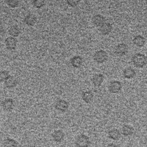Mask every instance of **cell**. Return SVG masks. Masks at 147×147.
Returning <instances> with one entry per match:
<instances>
[{
	"instance_id": "1",
	"label": "cell",
	"mask_w": 147,
	"mask_h": 147,
	"mask_svg": "<svg viewBox=\"0 0 147 147\" xmlns=\"http://www.w3.org/2000/svg\"><path fill=\"white\" fill-rule=\"evenodd\" d=\"M131 62L137 68H143L147 64V57L141 53H135L131 57Z\"/></svg>"
},
{
	"instance_id": "2",
	"label": "cell",
	"mask_w": 147,
	"mask_h": 147,
	"mask_svg": "<svg viewBox=\"0 0 147 147\" xmlns=\"http://www.w3.org/2000/svg\"><path fill=\"white\" fill-rule=\"evenodd\" d=\"M75 144L76 147H88L90 145V140L86 135L80 134L77 137Z\"/></svg>"
},
{
	"instance_id": "3",
	"label": "cell",
	"mask_w": 147,
	"mask_h": 147,
	"mask_svg": "<svg viewBox=\"0 0 147 147\" xmlns=\"http://www.w3.org/2000/svg\"><path fill=\"white\" fill-rule=\"evenodd\" d=\"M93 58L96 63H103L107 61L108 59V55L104 50H99L94 53Z\"/></svg>"
},
{
	"instance_id": "4",
	"label": "cell",
	"mask_w": 147,
	"mask_h": 147,
	"mask_svg": "<svg viewBox=\"0 0 147 147\" xmlns=\"http://www.w3.org/2000/svg\"><path fill=\"white\" fill-rule=\"evenodd\" d=\"M122 87V83L118 80L111 81L108 87L109 91L113 94H117L121 91Z\"/></svg>"
},
{
	"instance_id": "5",
	"label": "cell",
	"mask_w": 147,
	"mask_h": 147,
	"mask_svg": "<svg viewBox=\"0 0 147 147\" xmlns=\"http://www.w3.org/2000/svg\"><path fill=\"white\" fill-rule=\"evenodd\" d=\"M128 46L125 43L118 44L115 48V54L117 56H123L128 52Z\"/></svg>"
},
{
	"instance_id": "6",
	"label": "cell",
	"mask_w": 147,
	"mask_h": 147,
	"mask_svg": "<svg viewBox=\"0 0 147 147\" xmlns=\"http://www.w3.org/2000/svg\"><path fill=\"white\" fill-rule=\"evenodd\" d=\"M68 103L66 100L63 99L59 100L55 104L56 109L62 112H65V111H67L68 109Z\"/></svg>"
},
{
	"instance_id": "7",
	"label": "cell",
	"mask_w": 147,
	"mask_h": 147,
	"mask_svg": "<svg viewBox=\"0 0 147 147\" xmlns=\"http://www.w3.org/2000/svg\"><path fill=\"white\" fill-rule=\"evenodd\" d=\"M17 40L13 37H9L5 40V45L7 49L9 50H13L17 46Z\"/></svg>"
},
{
	"instance_id": "8",
	"label": "cell",
	"mask_w": 147,
	"mask_h": 147,
	"mask_svg": "<svg viewBox=\"0 0 147 147\" xmlns=\"http://www.w3.org/2000/svg\"><path fill=\"white\" fill-rule=\"evenodd\" d=\"M105 18L100 14H96L92 18V22L96 26H101L105 23Z\"/></svg>"
},
{
	"instance_id": "9",
	"label": "cell",
	"mask_w": 147,
	"mask_h": 147,
	"mask_svg": "<svg viewBox=\"0 0 147 147\" xmlns=\"http://www.w3.org/2000/svg\"><path fill=\"white\" fill-rule=\"evenodd\" d=\"M109 137L115 141H117L120 139L121 137V132L118 129H112L108 132Z\"/></svg>"
},
{
	"instance_id": "10",
	"label": "cell",
	"mask_w": 147,
	"mask_h": 147,
	"mask_svg": "<svg viewBox=\"0 0 147 147\" xmlns=\"http://www.w3.org/2000/svg\"><path fill=\"white\" fill-rule=\"evenodd\" d=\"M104 80V76L101 74H95L92 78V82L94 86L99 87L101 86Z\"/></svg>"
},
{
	"instance_id": "11",
	"label": "cell",
	"mask_w": 147,
	"mask_h": 147,
	"mask_svg": "<svg viewBox=\"0 0 147 147\" xmlns=\"http://www.w3.org/2000/svg\"><path fill=\"white\" fill-rule=\"evenodd\" d=\"M136 75V72L135 70L130 67H126L123 71V76L126 79H132L134 78Z\"/></svg>"
},
{
	"instance_id": "12",
	"label": "cell",
	"mask_w": 147,
	"mask_h": 147,
	"mask_svg": "<svg viewBox=\"0 0 147 147\" xmlns=\"http://www.w3.org/2000/svg\"><path fill=\"white\" fill-rule=\"evenodd\" d=\"M14 106V101L12 99L7 98L5 99L2 103V107L5 111H11Z\"/></svg>"
},
{
	"instance_id": "13",
	"label": "cell",
	"mask_w": 147,
	"mask_h": 147,
	"mask_svg": "<svg viewBox=\"0 0 147 147\" xmlns=\"http://www.w3.org/2000/svg\"><path fill=\"white\" fill-rule=\"evenodd\" d=\"M4 84L5 87L7 88H13L16 86L17 84V80L15 77L9 75V76L4 82Z\"/></svg>"
},
{
	"instance_id": "14",
	"label": "cell",
	"mask_w": 147,
	"mask_h": 147,
	"mask_svg": "<svg viewBox=\"0 0 147 147\" xmlns=\"http://www.w3.org/2000/svg\"><path fill=\"white\" fill-rule=\"evenodd\" d=\"M112 29L113 27L110 23L105 22L100 27L99 30L103 35H107L111 32Z\"/></svg>"
},
{
	"instance_id": "15",
	"label": "cell",
	"mask_w": 147,
	"mask_h": 147,
	"mask_svg": "<svg viewBox=\"0 0 147 147\" xmlns=\"http://www.w3.org/2000/svg\"><path fill=\"white\" fill-rule=\"evenodd\" d=\"M134 128L129 125H124L121 129V134L125 136H130L133 134Z\"/></svg>"
},
{
	"instance_id": "16",
	"label": "cell",
	"mask_w": 147,
	"mask_h": 147,
	"mask_svg": "<svg viewBox=\"0 0 147 147\" xmlns=\"http://www.w3.org/2000/svg\"><path fill=\"white\" fill-rule=\"evenodd\" d=\"M64 137V133L60 130H55L52 133V138L54 141L56 142H60L63 141Z\"/></svg>"
},
{
	"instance_id": "17",
	"label": "cell",
	"mask_w": 147,
	"mask_h": 147,
	"mask_svg": "<svg viewBox=\"0 0 147 147\" xmlns=\"http://www.w3.org/2000/svg\"><path fill=\"white\" fill-rule=\"evenodd\" d=\"M83 59L80 56H74L71 60V64L74 68H79L83 64Z\"/></svg>"
},
{
	"instance_id": "18",
	"label": "cell",
	"mask_w": 147,
	"mask_h": 147,
	"mask_svg": "<svg viewBox=\"0 0 147 147\" xmlns=\"http://www.w3.org/2000/svg\"><path fill=\"white\" fill-rule=\"evenodd\" d=\"M145 42H146L145 38L142 36H141V35L136 36L133 40V44L138 47H143L145 45Z\"/></svg>"
},
{
	"instance_id": "19",
	"label": "cell",
	"mask_w": 147,
	"mask_h": 147,
	"mask_svg": "<svg viewBox=\"0 0 147 147\" xmlns=\"http://www.w3.org/2000/svg\"><path fill=\"white\" fill-rule=\"evenodd\" d=\"M82 99L87 103H91L94 98V95L93 93L90 91H84L82 94Z\"/></svg>"
},
{
	"instance_id": "20",
	"label": "cell",
	"mask_w": 147,
	"mask_h": 147,
	"mask_svg": "<svg viewBox=\"0 0 147 147\" xmlns=\"http://www.w3.org/2000/svg\"><path fill=\"white\" fill-rule=\"evenodd\" d=\"M37 18L34 14H28L24 18V22L28 26H33L36 22Z\"/></svg>"
},
{
	"instance_id": "21",
	"label": "cell",
	"mask_w": 147,
	"mask_h": 147,
	"mask_svg": "<svg viewBox=\"0 0 147 147\" xmlns=\"http://www.w3.org/2000/svg\"><path fill=\"white\" fill-rule=\"evenodd\" d=\"M18 144L16 140L12 138H6L3 143V147H17Z\"/></svg>"
},
{
	"instance_id": "22",
	"label": "cell",
	"mask_w": 147,
	"mask_h": 147,
	"mask_svg": "<svg viewBox=\"0 0 147 147\" xmlns=\"http://www.w3.org/2000/svg\"><path fill=\"white\" fill-rule=\"evenodd\" d=\"M20 33V29L16 26H11L9 30V34L13 37H17Z\"/></svg>"
},
{
	"instance_id": "23",
	"label": "cell",
	"mask_w": 147,
	"mask_h": 147,
	"mask_svg": "<svg viewBox=\"0 0 147 147\" xmlns=\"http://www.w3.org/2000/svg\"><path fill=\"white\" fill-rule=\"evenodd\" d=\"M6 2L9 6L14 8L18 6L19 0H6Z\"/></svg>"
},
{
	"instance_id": "24",
	"label": "cell",
	"mask_w": 147,
	"mask_h": 147,
	"mask_svg": "<svg viewBox=\"0 0 147 147\" xmlns=\"http://www.w3.org/2000/svg\"><path fill=\"white\" fill-rule=\"evenodd\" d=\"M45 4V0H33V5L36 8H41Z\"/></svg>"
},
{
	"instance_id": "25",
	"label": "cell",
	"mask_w": 147,
	"mask_h": 147,
	"mask_svg": "<svg viewBox=\"0 0 147 147\" xmlns=\"http://www.w3.org/2000/svg\"><path fill=\"white\" fill-rule=\"evenodd\" d=\"M9 76V72L6 71H0V82H5V80Z\"/></svg>"
},
{
	"instance_id": "26",
	"label": "cell",
	"mask_w": 147,
	"mask_h": 147,
	"mask_svg": "<svg viewBox=\"0 0 147 147\" xmlns=\"http://www.w3.org/2000/svg\"><path fill=\"white\" fill-rule=\"evenodd\" d=\"M80 0H66L67 4L71 7H76L80 2Z\"/></svg>"
},
{
	"instance_id": "27",
	"label": "cell",
	"mask_w": 147,
	"mask_h": 147,
	"mask_svg": "<svg viewBox=\"0 0 147 147\" xmlns=\"http://www.w3.org/2000/svg\"><path fill=\"white\" fill-rule=\"evenodd\" d=\"M107 147H118V146L114 143H110L107 145Z\"/></svg>"
}]
</instances>
